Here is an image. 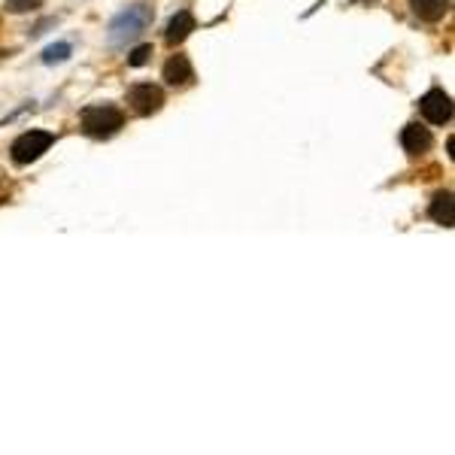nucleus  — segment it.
Listing matches in <instances>:
<instances>
[{
  "mask_svg": "<svg viewBox=\"0 0 455 455\" xmlns=\"http://www.w3.org/2000/svg\"><path fill=\"white\" fill-rule=\"evenodd\" d=\"M52 143H55V134H49V131H25L22 137L13 140L9 155H13L16 164H30V161H37L43 152H49Z\"/></svg>",
  "mask_w": 455,
  "mask_h": 455,
  "instance_id": "7ed1b4c3",
  "label": "nucleus"
},
{
  "mask_svg": "<svg viewBox=\"0 0 455 455\" xmlns=\"http://www.w3.org/2000/svg\"><path fill=\"white\" fill-rule=\"evenodd\" d=\"M419 109L431 125H447V121L452 119V100L443 88H431L428 95L419 100Z\"/></svg>",
  "mask_w": 455,
  "mask_h": 455,
  "instance_id": "39448f33",
  "label": "nucleus"
},
{
  "mask_svg": "<svg viewBox=\"0 0 455 455\" xmlns=\"http://www.w3.org/2000/svg\"><path fill=\"white\" fill-rule=\"evenodd\" d=\"M43 6V0H6L9 13H30V9Z\"/></svg>",
  "mask_w": 455,
  "mask_h": 455,
  "instance_id": "ddd939ff",
  "label": "nucleus"
},
{
  "mask_svg": "<svg viewBox=\"0 0 455 455\" xmlns=\"http://www.w3.org/2000/svg\"><path fill=\"white\" fill-rule=\"evenodd\" d=\"M191 30H195V16L191 13H186V9H182V13H176L174 18H170L167 22V30H164V40L170 46H176V43H182V40H186Z\"/></svg>",
  "mask_w": 455,
  "mask_h": 455,
  "instance_id": "1a4fd4ad",
  "label": "nucleus"
},
{
  "mask_svg": "<svg viewBox=\"0 0 455 455\" xmlns=\"http://www.w3.org/2000/svg\"><path fill=\"white\" fill-rule=\"evenodd\" d=\"M149 58H152V46H137L134 52L128 55V64L131 67H143V64H149Z\"/></svg>",
  "mask_w": 455,
  "mask_h": 455,
  "instance_id": "f8f14e48",
  "label": "nucleus"
},
{
  "mask_svg": "<svg viewBox=\"0 0 455 455\" xmlns=\"http://www.w3.org/2000/svg\"><path fill=\"white\" fill-rule=\"evenodd\" d=\"M155 13L146 6V4H137V6H128L109 22V34H107V43L109 46H125L131 40H137L143 30L152 25Z\"/></svg>",
  "mask_w": 455,
  "mask_h": 455,
  "instance_id": "f257e3e1",
  "label": "nucleus"
},
{
  "mask_svg": "<svg viewBox=\"0 0 455 455\" xmlns=\"http://www.w3.org/2000/svg\"><path fill=\"white\" fill-rule=\"evenodd\" d=\"M410 9L422 22H440L449 13V0H410Z\"/></svg>",
  "mask_w": 455,
  "mask_h": 455,
  "instance_id": "9d476101",
  "label": "nucleus"
},
{
  "mask_svg": "<svg viewBox=\"0 0 455 455\" xmlns=\"http://www.w3.org/2000/svg\"><path fill=\"white\" fill-rule=\"evenodd\" d=\"M434 143L431 131L422 128V125H407L401 131V146L404 152H410V155H422V152H428Z\"/></svg>",
  "mask_w": 455,
  "mask_h": 455,
  "instance_id": "0eeeda50",
  "label": "nucleus"
},
{
  "mask_svg": "<svg viewBox=\"0 0 455 455\" xmlns=\"http://www.w3.org/2000/svg\"><path fill=\"white\" fill-rule=\"evenodd\" d=\"M67 58H70V43H55L43 52V64H61Z\"/></svg>",
  "mask_w": 455,
  "mask_h": 455,
  "instance_id": "9b49d317",
  "label": "nucleus"
},
{
  "mask_svg": "<svg viewBox=\"0 0 455 455\" xmlns=\"http://www.w3.org/2000/svg\"><path fill=\"white\" fill-rule=\"evenodd\" d=\"M121 125H125V116H121L119 107L109 104H97V107H85L83 109V131L95 140H109L116 137Z\"/></svg>",
  "mask_w": 455,
  "mask_h": 455,
  "instance_id": "f03ea898",
  "label": "nucleus"
},
{
  "mask_svg": "<svg viewBox=\"0 0 455 455\" xmlns=\"http://www.w3.org/2000/svg\"><path fill=\"white\" fill-rule=\"evenodd\" d=\"M161 76H164L167 85L186 88V85H191V79H195V67H191L188 55H179L176 52L174 58H167V64H164V70H161Z\"/></svg>",
  "mask_w": 455,
  "mask_h": 455,
  "instance_id": "423d86ee",
  "label": "nucleus"
},
{
  "mask_svg": "<svg viewBox=\"0 0 455 455\" xmlns=\"http://www.w3.org/2000/svg\"><path fill=\"white\" fill-rule=\"evenodd\" d=\"M128 104L137 116H155L161 107H164V91L152 83H140L128 91Z\"/></svg>",
  "mask_w": 455,
  "mask_h": 455,
  "instance_id": "20e7f679",
  "label": "nucleus"
},
{
  "mask_svg": "<svg viewBox=\"0 0 455 455\" xmlns=\"http://www.w3.org/2000/svg\"><path fill=\"white\" fill-rule=\"evenodd\" d=\"M428 216L437 222L443 228H452L455 225V200H452V191H437L428 207Z\"/></svg>",
  "mask_w": 455,
  "mask_h": 455,
  "instance_id": "6e6552de",
  "label": "nucleus"
}]
</instances>
